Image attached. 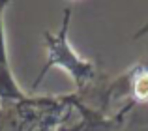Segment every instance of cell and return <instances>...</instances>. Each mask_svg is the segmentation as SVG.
<instances>
[{
    "instance_id": "obj_4",
    "label": "cell",
    "mask_w": 148,
    "mask_h": 131,
    "mask_svg": "<svg viewBox=\"0 0 148 131\" xmlns=\"http://www.w3.org/2000/svg\"><path fill=\"white\" fill-rule=\"evenodd\" d=\"M145 34H148V23H146V25H145V26H143V28H141V30H139V32H137V34H135V38H141V36H145Z\"/></svg>"
},
{
    "instance_id": "obj_3",
    "label": "cell",
    "mask_w": 148,
    "mask_h": 131,
    "mask_svg": "<svg viewBox=\"0 0 148 131\" xmlns=\"http://www.w3.org/2000/svg\"><path fill=\"white\" fill-rule=\"evenodd\" d=\"M6 0H0V105L2 103H19L30 99L26 92L19 86L13 71H11L10 56H8V41H6V26H4V11L8 8Z\"/></svg>"
},
{
    "instance_id": "obj_1",
    "label": "cell",
    "mask_w": 148,
    "mask_h": 131,
    "mask_svg": "<svg viewBox=\"0 0 148 131\" xmlns=\"http://www.w3.org/2000/svg\"><path fill=\"white\" fill-rule=\"evenodd\" d=\"M69 19H71V10L66 8L64 10V19H62L60 30L56 34L43 32V40H45V51H47V62L43 64L38 79L34 81L32 88L36 90L40 86L41 79L51 71L53 68H60L62 71H66L71 81L75 83V86L79 90L90 86V83L96 77V68L90 60L83 58L75 53V49L71 47L68 40V32H69Z\"/></svg>"
},
{
    "instance_id": "obj_2",
    "label": "cell",
    "mask_w": 148,
    "mask_h": 131,
    "mask_svg": "<svg viewBox=\"0 0 148 131\" xmlns=\"http://www.w3.org/2000/svg\"><path fill=\"white\" fill-rule=\"evenodd\" d=\"M60 105L54 98H30L19 103L0 105V131H32L38 116Z\"/></svg>"
}]
</instances>
